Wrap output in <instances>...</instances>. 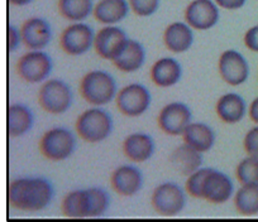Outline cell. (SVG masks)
Segmentation results:
<instances>
[{
	"label": "cell",
	"instance_id": "1",
	"mask_svg": "<svg viewBox=\"0 0 258 222\" xmlns=\"http://www.w3.org/2000/svg\"><path fill=\"white\" fill-rule=\"evenodd\" d=\"M54 187L44 177L26 176L13 179L8 186V202L23 212L46 209L54 198Z\"/></svg>",
	"mask_w": 258,
	"mask_h": 222
},
{
	"label": "cell",
	"instance_id": "24",
	"mask_svg": "<svg viewBox=\"0 0 258 222\" xmlns=\"http://www.w3.org/2000/svg\"><path fill=\"white\" fill-rule=\"evenodd\" d=\"M183 143L202 153H208L217 143V133L210 125L202 122H192L181 135Z\"/></svg>",
	"mask_w": 258,
	"mask_h": 222
},
{
	"label": "cell",
	"instance_id": "35",
	"mask_svg": "<svg viewBox=\"0 0 258 222\" xmlns=\"http://www.w3.org/2000/svg\"><path fill=\"white\" fill-rule=\"evenodd\" d=\"M243 42H244V46L247 47L249 51L258 53V24L250 27V28L245 32Z\"/></svg>",
	"mask_w": 258,
	"mask_h": 222
},
{
	"label": "cell",
	"instance_id": "5",
	"mask_svg": "<svg viewBox=\"0 0 258 222\" xmlns=\"http://www.w3.org/2000/svg\"><path fill=\"white\" fill-rule=\"evenodd\" d=\"M74 91L66 81L48 78L41 85L38 91V103L51 115L68 113L74 103Z\"/></svg>",
	"mask_w": 258,
	"mask_h": 222
},
{
	"label": "cell",
	"instance_id": "29",
	"mask_svg": "<svg viewBox=\"0 0 258 222\" xmlns=\"http://www.w3.org/2000/svg\"><path fill=\"white\" fill-rule=\"evenodd\" d=\"M235 177L240 184H258V157L248 155L235 168Z\"/></svg>",
	"mask_w": 258,
	"mask_h": 222
},
{
	"label": "cell",
	"instance_id": "11",
	"mask_svg": "<svg viewBox=\"0 0 258 222\" xmlns=\"http://www.w3.org/2000/svg\"><path fill=\"white\" fill-rule=\"evenodd\" d=\"M218 71L222 80L229 86H240L249 77V63L247 58L235 49H227L219 56Z\"/></svg>",
	"mask_w": 258,
	"mask_h": 222
},
{
	"label": "cell",
	"instance_id": "7",
	"mask_svg": "<svg viewBox=\"0 0 258 222\" xmlns=\"http://www.w3.org/2000/svg\"><path fill=\"white\" fill-rule=\"evenodd\" d=\"M115 103L118 110L125 117H142L152 103V93L143 83H129L118 91Z\"/></svg>",
	"mask_w": 258,
	"mask_h": 222
},
{
	"label": "cell",
	"instance_id": "36",
	"mask_svg": "<svg viewBox=\"0 0 258 222\" xmlns=\"http://www.w3.org/2000/svg\"><path fill=\"white\" fill-rule=\"evenodd\" d=\"M219 8L225 11H238L245 6L247 0H214Z\"/></svg>",
	"mask_w": 258,
	"mask_h": 222
},
{
	"label": "cell",
	"instance_id": "27",
	"mask_svg": "<svg viewBox=\"0 0 258 222\" xmlns=\"http://www.w3.org/2000/svg\"><path fill=\"white\" fill-rule=\"evenodd\" d=\"M57 6L62 18L71 23L86 21L95 8L94 0H58Z\"/></svg>",
	"mask_w": 258,
	"mask_h": 222
},
{
	"label": "cell",
	"instance_id": "38",
	"mask_svg": "<svg viewBox=\"0 0 258 222\" xmlns=\"http://www.w3.org/2000/svg\"><path fill=\"white\" fill-rule=\"evenodd\" d=\"M8 2L16 7H26L29 6L31 3H33L34 0H8Z\"/></svg>",
	"mask_w": 258,
	"mask_h": 222
},
{
	"label": "cell",
	"instance_id": "20",
	"mask_svg": "<svg viewBox=\"0 0 258 222\" xmlns=\"http://www.w3.org/2000/svg\"><path fill=\"white\" fill-rule=\"evenodd\" d=\"M194 42L195 33L186 22H173L163 32V44L172 53H185L192 47Z\"/></svg>",
	"mask_w": 258,
	"mask_h": 222
},
{
	"label": "cell",
	"instance_id": "8",
	"mask_svg": "<svg viewBox=\"0 0 258 222\" xmlns=\"http://www.w3.org/2000/svg\"><path fill=\"white\" fill-rule=\"evenodd\" d=\"M53 71V60L44 51H28L17 62L19 77L28 83H43Z\"/></svg>",
	"mask_w": 258,
	"mask_h": 222
},
{
	"label": "cell",
	"instance_id": "22",
	"mask_svg": "<svg viewBox=\"0 0 258 222\" xmlns=\"http://www.w3.org/2000/svg\"><path fill=\"white\" fill-rule=\"evenodd\" d=\"M203 162H204V153L199 152L186 143L176 147L170 155L172 168L181 176L187 177L192 172L202 168Z\"/></svg>",
	"mask_w": 258,
	"mask_h": 222
},
{
	"label": "cell",
	"instance_id": "18",
	"mask_svg": "<svg viewBox=\"0 0 258 222\" xmlns=\"http://www.w3.org/2000/svg\"><path fill=\"white\" fill-rule=\"evenodd\" d=\"M33 111L22 102L11 103L7 108V132L11 138H21L28 134L34 127Z\"/></svg>",
	"mask_w": 258,
	"mask_h": 222
},
{
	"label": "cell",
	"instance_id": "26",
	"mask_svg": "<svg viewBox=\"0 0 258 222\" xmlns=\"http://www.w3.org/2000/svg\"><path fill=\"white\" fill-rule=\"evenodd\" d=\"M61 211L64 216L70 218H91L89 189H74L66 193L62 199Z\"/></svg>",
	"mask_w": 258,
	"mask_h": 222
},
{
	"label": "cell",
	"instance_id": "10",
	"mask_svg": "<svg viewBox=\"0 0 258 222\" xmlns=\"http://www.w3.org/2000/svg\"><path fill=\"white\" fill-rule=\"evenodd\" d=\"M192 123V113L182 101H171L161 108L157 124L165 134L181 137L186 128Z\"/></svg>",
	"mask_w": 258,
	"mask_h": 222
},
{
	"label": "cell",
	"instance_id": "19",
	"mask_svg": "<svg viewBox=\"0 0 258 222\" xmlns=\"http://www.w3.org/2000/svg\"><path fill=\"white\" fill-rule=\"evenodd\" d=\"M215 113L220 122L234 125L244 119L248 113V106L239 93L227 92L218 98L215 103Z\"/></svg>",
	"mask_w": 258,
	"mask_h": 222
},
{
	"label": "cell",
	"instance_id": "33",
	"mask_svg": "<svg viewBox=\"0 0 258 222\" xmlns=\"http://www.w3.org/2000/svg\"><path fill=\"white\" fill-rule=\"evenodd\" d=\"M243 148L245 153L252 157H258V125L249 129L243 139Z\"/></svg>",
	"mask_w": 258,
	"mask_h": 222
},
{
	"label": "cell",
	"instance_id": "15",
	"mask_svg": "<svg viewBox=\"0 0 258 222\" xmlns=\"http://www.w3.org/2000/svg\"><path fill=\"white\" fill-rule=\"evenodd\" d=\"M113 191L121 197H133L145 186V176L135 164H123L113 171L110 176Z\"/></svg>",
	"mask_w": 258,
	"mask_h": 222
},
{
	"label": "cell",
	"instance_id": "17",
	"mask_svg": "<svg viewBox=\"0 0 258 222\" xmlns=\"http://www.w3.org/2000/svg\"><path fill=\"white\" fill-rule=\"evenodd\" d=\"M123 153L131 162H148L156 153V142L150 134L143 132H136L129 134L124 139Z\"/></svg>",
	"mask_w": 258,
	"mask_h": 222
},
{
	"label": "cell",
	"instance_id": "25",
	"mask_svg": "<svg viewBox=\"0 0 258 222\" xmlns=\"http://www.w3.org/2000/svg\"><path fill=\"white\" fill-rule=\"evenodd\" d=\"M131 12L128 0H99L94 8V18L104 26H116Z\"/></svg>",
	"mask_w": 258,
	"mask_h": 222
},
{
	"label": "cell",
	"instance_id": "2",
	"mask_svg": "<svg viewBox=\"0 0 258 222\" xmlns=\"http://www.w3.org/2000/svg\"><path fill=\"white\" fill-rule=\"evenodd\" d=\"M118 91L115 77L108 71H89L80 81L81 97L91 106L109 105L115 101Z\"/></svg>",
	"mask_w": 258,
	"mask_h": 222
},
{
	"label": "cell",
	"instance_id": "6",
	"mask_svg": "<svg viewBox=\"0 0 258 222\" xmlns=\"http://www.w3.org/2000/svg\"><path fill=\"white\" fill-rule=\"evenodd\" d=\"M151 203L161 216H177L187 204V192L175 182H163L152 191Z\"/></svg>",
	"mask_w": 258,
	"mask_h": 222
},
{
	"label": "cell",
	"instance_id": "9",
	"mask_svg": "<svg viewBox=\"0 0 258 222\" xmlns=\"http://www.w3.org/2000/svg\"><path fill=\"white\" fill-rule=\"evenodd\" d=\"M96 32L85 22H75L66 27L59 37V46L70 56H83L94 48Z\"/></svg>",
	"mask_w": 258,
	"mask_h": 222
},
{
	"label": "cell",
	"instance_id": "21",
	"mask_svg": "<svg viewBox=\"0 0 258 222\" xmlns=\"http://www.w3.org/2000/svg\"><path fill=\"white\" fill-rule=\"evenodd\" d=\"M183 68L181 63L173 57L158 58L152 65L150 76L156 86L162 88L173 87L181 81Z\"/></svg>",
	"mask_w": 258,
	"mask_h": 222
},
{
	"label": "cell",
	"instance_id": "16",
	"mask_svg": "<svg viewBox=\"0 0 258 222\" xmlns=\"http://www.w3.org/2000/svg\"><path fill=\"white\" fill-rule=\"evenodd\" d=\"M23 44L29 51H43L52 41V27L41 17H32L21 27Z\"/></svg>",
	"mask_w": 258,
	"mask_h": 222
},
{
	"label": "cell",
	"instance_id": "12",
	"mask_svg": "<svg viewBox=\"0 0 258 222\" xmlns=\"http://www.w3.org/2000/svg\"><path fill=\"white\" fill-rule=\"evenodd\" d=\"M128 41L129 37L123 28L118 26H104L96 32L94 51L103 60L113 62L123 52Z\"/></svg>",
	"mask_w": 258,
	"mask_h": 222
},
{
	"label": "cell",
	"instance_id": "37",
	"mask_svg": "<svg viewBox=\"0 0 258 222\" xmlns=\"http://www.w3.org/2000/svg\"><path fill=\"white\" fill-rule=\"evenodd\" d=\"M248 114H249V118L252 119V122L258 125V97H255L250 102L249 107H248Z\"/></svg>",
	"mask_w": 258,
	"mask_h": 222
},
{
	"label": "cell",
	"instance_id": "3",
	"mask_svg": "<svg viewBox=\"0 0 258 222\" xmlns=\"http://www.w3.org/2000/svg\"><path fill=\"white\" fill-rule=\"evenodd\" d=\"M75 130L84 142L98 144L113 134L114 120L103 106H93L79 115Z\"/></svg>",
	"mask_w": 258,
	"mask_h": 222
},
{
	"label": "cell",
	"instance_id": "28",
	"mask_svg": "<svg viewBox=\"0 0 258 222\" xmlns=\"http://www.w3.org/2000/svg\"><path fill=\"white\" fill-rule=\"evenodd\" d=\"M233 201L242 216L258 214V184H242L233 196Z\"/></svg>",
	"mask_w": 258,
	"mask_h": 222
},
{
	"label": "cell",
	"instance_id": "4",
	"mask_svg": "<svg viewBox=\"0 0 258 222\" xmlns=\"http://www.w3.org/2000/svg\"><path fill=\"white\" fill-rule=\"evenodd\" d=\"M39 152L51 162H63L75 153L76 135L68 128L56 127L43 133L39 139Z\"/></svg>",
	"mask_w": 258,
	"mask_h": 222
},
{
	"label": "cell",
	"instance_id": "34",
	"mask_svg": "<svg viewBox=\"0 0 258 222\" xmlns=\"http://www.w3.org/2000/svg\"><path fill=\"white\" fill-rule=\"evenodd\" d=\"M23 44L21 28H17L16 26H8L7 28V47L9 52H16L17 49Z\"/></svg>",
	"mask_w": 258,
	"mask_h": 222
},
{
	"label": "cell",
	"instance_id": "30",
	"mask_svg": "<svg viewBox=\"0 0 258 222\" xmlns=\"http://www.w3.org/2000/svg\"><path fill=\"white\" fill-rule=\"evenodd\" d=\"M89 196H90L91 218L101 217L108 212L110 207V196L108 192L101 187H89Z\"/></svg>",
	"mask_w": 258,
	"mask_h": 222
},
{
	"label": "cell",
	"instance_id": "14",
	"mask_svg": "<svg viewBox=\"0 0 258 222\" xmlns=\"http://www.w3.org/2000/svg\"><path fill=\"white\" fill-rule=\"evenodd\" d=\"M234 193L232 178L219 169L210 168L203 183L202 199L213 204H223L229 201Z\"/></svg>",
	"mask_w": 258,
	"mask_h": 222
},
{
	"label": "cell",
	"instance_id": "32",
	"mask_svg": "<svg viewBox=\"0 0 258 222\" xmlns=\"http://www.w3.org/2000/svg\"><path fill=\"white\" fill-rule=\"evenodd\" d=\"M131 11L138 17H152L157 13L160 8L161 0H128Z\"/></svg>",
	"mask_w": 258,
	"mask_h": 222
},
{
	"label": "cell",
	"instance_id": "23",
	"mask_svg": "<svg viewBox=\"0 0 258 222\" xmlns=\"http://www.w3.org/2000/svg\"><path fill=\"white\" fill-rule=\"evenodd\" d=\"M146 60H147V51L145 46L137 39L129 38L123 52L111 63L120 72L135 73L145 66Z\"/></svg>",
	"mask_w": 258,
	"mask_h": 222
},
{
	"label": "cell",
	"instance_id": "13",
	"mask_svg": "<svg viewBox=\"0 0 258 222\" xmlns=\"http://www.w3.org/2000/svg\"><path fill=\"white\" fill-rule=\"evenodd\" d=\"M219 19V7L214 0H192L185 9V22L194 31H209Z\"/></svg>",
	"mask_w": 258,
	"mask_h": 222
},
{
	"label": "cell",
	"instance_id": "31",
	"mask_svg": "<svg viewBox=\"0 0 258 222\" xmlns=\"http://www.w3.org/2000/svg\"><path fill=\"white\" fill-rule=\"evenodd\" d=\"M210 167H202L198 171L192 172L191 174H188L187 179L185 182V189L187 192L188 196L194 197V198L202 199V188L203 183H204V179L207 177L208 172H209Z\"/></svg>",
	"mask_w": 258,
	"mask_h": 222
}]
</instances>
